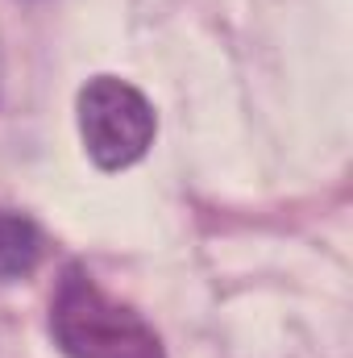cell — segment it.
<instances>
[{"label": "cell", "mask_w": 353, "mask_h": 358, "mask_svg": "<svg viewBox=\"0 0 353 358\" xmlns=\"http://www.w3.org/2000/svg\"><path fill=\"white\" fill-rule=\"evenodd\" d=\"M50 334L67 358H167L154 325L108 296L84 267H67L50 296Z\"/></svg>", "instance_id": "6da1fadb"}, {"label": "cell", "mask_w": 353, "mask_h": 358, "mask_svg": "<svg viewBox=\"0 0 353 358\" xmlns=\"http://www.w3.org/2000/svg\"><path fill=\"white\" fill-rule=\"evenodd\" d=\"M84 150L100 171H125L146 159L158 134L154 104L117 76H96L80 88L75 100Z\"/></svg>", "instance_id": "7a4b0ae2"}, {"label": "cell", "mask_w": 353, "mask_h": 358, "mask_svg": "<svg viewBox=\"0 0 353 358\" xmlns=\"http://www.w3.org/2000/svg\"><path fill=\"white\" fill-rule=\"evenodd\" d=\"M42 259V229L13 208H0V283L25 279Z\"/></svg>", "instance_id": "3957f363"}]
</instances>
